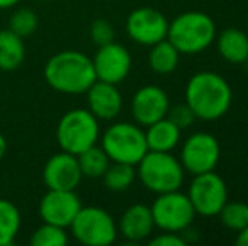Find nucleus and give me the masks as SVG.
I'll list each match as a JSON object with an SVG mask.
<instances>
[{
    "instance_id": "1",
    "label": "nucleus",
    "mask_w": 248,
    "mask_h": 246,
    "mask_svg": "<svg viewBox=\"0 0 248 246\" xmlns=\"http://www.w3.org/2000/svg\"><path fill=\"white\" fill-rule=\"evenodd\" d=\"M184 96L194 116L206 122L225 116L233 101V91L228 81L211 71H199L191 76Z\"/></svg>"
},
{
    "instance_id": "2",
    "label": "nucleus",
    "mask_w": 248,
    "mask_h": 246,
    "mask_svg": "<svg viewBox=\"0 0 248 246\" xmlns=\"http://www.w3.org/2000/svg\"><path fill=\"white\" fill-rule=\"evenodd\" d=\"M47 85L66 95H81L96 81L92 58L78 51H62L47 61L44 69Z\"/></svg>"
},
{
    "instance_id": "3",
    "label": "nucleus",
    "mask_w": 248,
    "mask_h": 246,
    "mask_svg": "<svg viewBox=\"0 0 248 246\" xmlns=\"http://www.w3.org/2000/svg\"><path fill=\"white\" fill-rule=\"evenodd\" d=\"M167 39L181 54H198L208 49L216 39L215 20L204 12L189 10L179 14L167 29Z\"/></svg>"
},
{
    "instance_id": "4",
    "label": "nucleus",
    "mask_w": 248,
    "mask_h": 246,
    "mask_svg": "<svg viewBox=\"0 0 248 246\" xmlns=\"http://www.w3.org/2000/svg\"><path fill=\"white\" fill-rule=\"evenodd\" d=\"M142 184L155 194L179 190L184 182V167L170 152L149 150L137 164Z\"/></svg>"
},
{
    "instance_id": "5",
    "label": "nucleus",
    "mask_w": 248,
    "mask_h": 246,
    "mask_svg": "<svg viewBox=\"0 0 248 246\" xmlns=\"http://www.w3.org/2000/svg\"><path fill=\"white\" fill-rule=\"evenodd\" d=\"M100 135L98 118L90 110L76 108L68 112L56 128V138L59 147L73 155L96 145Z\"/></svg>"
},
{
    "instance_id": "6",
    "label": "nucleus",
    "mask_w": 248,
    "mask_h": 246,
    "mask_svg": "<svg viewBox=\"0 0 248 246\" xmlns=\"http://www.w3.org/2000/svg\"><path fill=\"white\" fill-rule=\"evenodd\" d=\"M101 148L107 152L111 162L137 165L149 152L145 142V131L139 125L115 123L105 131Z\"/></svg>"
},
{
    "instance_id": "7",
    "label": "nucleus",
    "mask_w": 248,
    "mask_h": 246,
    "mask_svg": "<svg viewBox=\"0 0 248 246\" xmlns=\"http://www.w3.org/2000/svg\"><path fill=\"white\" fill-rule=\"evenodd\" d=\"M154 224L162 231L179 233L186 231L193 224L196 211L191 204L187 194L179 190L157 194V199L150 206Z\"/></svg>"
},
{
    "instance_id": "8",
    "label": "nucleus",
    "mask_w": 248,
    "mask_h": 246,
    "mask_svg": "<svg viewBox=\"0 0 248 246\" xmlns=\"http://www.w3.org/2000/svg\"><path fill=\"white\" fill-rule=\"evenodd\" d=\"M69 228L73 236L86 246H108L117 238V224L113 217L105 209L95 206H81Z\"/></svg>"
},
{
    "instance_id": "9",
    "label": "nucleus",
    "mask_w": 248,
    "mask_h": 246,
    "mask_svg": "<svg viewBox=\"0 0 248 246\" xmlns=\"http://www.w3.org/2000/svg\"><path fill=\"white\" fill-rule=\"evenodd\" d=\"M191 204L196 214L201 216H218L221 207L228 201V189L226 184L215 171L194 175L193 182L187 190Z\"/></svg>"
},
{
    "instance_id": "10",
    "label": "nucleus",
    "mask_w": 248,
    "mask_h": 246,
    "mask_svg": "<svg viewBox=\"0 0 248 246\" xmlns=\"http://www.w3.org/2000/svg\"><path fill=\"white\" fill-rule=\"evenodd\" d=\"M219 155H221V148L215 135L198 131L184 142L181 150V164L184 171L191 174H204V172L215 171L219 162Z\"/></svg>"
},
{
    "instance_id": "11",
    "label": "nucleus",
    "mask_w": 248,
    "mask_h": 246,
    "mask_svg": "<svg viewBox=\"0 0 248 246\" xmlns=\"http://www.w3.org/2000/svg\"><path fill=\"white\" fill-rule=\"evenodd\" d=\"M169 20L162 12L150 7L135 9L127 19V32L132 41L142 46H154L167 37Z\"/></svg>"
},
{
    "instance_id": "12",
    "label": "nucleus",
    "mask_w": 248,
    "mask_h": 246,
    "mask_svg": "<svg viewBox=\"0 0 248 246\" xmlns=\"http://www.w3.org/2000/svg\"><path fill=\"white\" fill-rule=\"evenodd\" d=\"M92 61L96 79L111 83V85H118V83L124 81L132 68L130 53L115 41L105 44V46H100L96 54L92 58Z\"/></svg>"
},
{
    "instance_id": "13",
    "label": "nucleus",
    "mask_w": 248,
    "mask_h": 246,
    "mask_svg": "<svg viewBox=\"0 0 248 246\" xmlns=\"http://www.w3.org/2000/svg\"><path fill=\"white\" fill-rule=\"evenodd\" d=\"M79 209H81V203L73 190L49 189V192L41 199L39 204V214L44 223H51L61 228H68Z\"/></svg>"
},
{
    "instance_id": "14",
    "label": "nucleus",
    "mask_w": 248,
    "mask_h": 246,
    "mask_svg": "<svg viewBox=\"0 0 248 246\" xmlns=\"http://www.w3.org/2000/svg\"><path fill=\"white\" fill-rule=\"evenodd\" d=\"M169 108V96L159 86H144L132 98V115L142 127H149L157 120L167 116Z\"/></svg>"
},
{
    "instance_id": "15",
    "label": "nucleus",
    "mask_w": 248,
    "mask_h": 246,
    "mask_svg": "<svg viewBox=\"0 0 248 246\" xmlns=\"http://www.w3.org/2000/svg\"><path fill=\"white\" fill-rule=\"evenodd\" d=\"M81 177L83 174L79 171L76 155L64 150L61 154L52 155L43 171V179L46 186L54 190H75Z\"/></svg>"
},
{
    "instance_id": "16",
    "label": "nucleus",
    "mask_w": 248,
    "mask_h": 246,
    "mask_svg": "<svg viewBox=\"0 0 248 246\" xmlns=\"http://www.w3.org/2000/svg\"><path fill=\"white\" fill-rule=\"evenodd\" d=\"M88 110L100 120H113L122 110V95L117 85L96 79L88 88Z\"/></svg>"
},
{
    "instance_id": "17",
    "label": "nucleus",
    "mask_w": 248,
    "mask_h": 246,
    "mask_svg": "<svg viewBox=\"0 0 248 246\" xmlns=\"http://www.w3.org/2000/svg\"><path fill=\"white\" fill-rule=\"evenodd\" d=\"M154 217L149 206L134 204L120 217L118 230L128 241H142L150 236L154 230Z\"/></svg>"
},
{
    "instance_id": "18",
    "label": "nucleus",
    "mask_w": 248,
    "mask_h": 246,
    "mask_svg": "<svg viewBox=\"0 0 248 246\" xmlns=\"http://www.w3.org/2000/svg\"><path fill=\"white\" fill-rule=\"evenodd\" d=\"M219 56L232 64H243L248 61V36L242 29L228 27L221 30L216 41Z\"/></svg>"
},
{
    "instance_id": "19",
    "label": "nucleus",
    "mask_w": 248,
    "mask_h": 246,
    "mask_svg": "<svg viewBox=\"0 0 248 246\" xmlns=\"http://www.w3.org/2000/svg\"><path fill=\"white\" fill-rule=\"evenodd\" d=\"M181 140V128L167 116L149 125L145 131V142L149 150L155 152H170L177 147Z\"/></svg>"
},
{
    "instance_id": "20",
    "label": "nucleus",
    "mask_w": 248,
    "mask_h": 246,
    "mask_svg": "<svg viewBox=\"0 0 248 246\" xmlns=\"http://www.w3.org/2000/svg\"><path fill=\"white\" fill-rule=\"evenodd\" d=\"M24 56H26V47L22 37L10 29L0 30V69L14 71L22 64Z\"/></svg>"
},
{
    "instance_id": "21",
    "label": "nucleus",
    "mask_w": 248,
    "mask_h": 246,
    "mask_svg": "<svg viewBox=\"0 0 248 246\" xmlns=\"http://www.w3.org/2000/svg\"><path fill=\"white\" fill-rule=\"evenodd\" d=\"M150 47L152 49H150L149 54V66L154 72H157V74H170V72L176 71L177 64H179L181 53L167 37Z\"/></svg>"
},
{
    "instance_id": "22",
    "label": "nucleus",
    "mask_w": 248,
    "mask_h": 246,
    "mask_svg": "<svg viewBox=\"0 0 248 246\" xmlns=\"http://www.w3.org/2000/svg\"><path fill=\"white\" fill-rule=\"evenodd\" d=\"M76 159H78L81 174L90 179L101 177L105 174V171H107V167L110 165V159H108L107 152L101 147H96V145L83 150L81 154L76 155Z\"/></svg>"
},
{
    "instance_id": "23",
    "label": "nucleus",
    "mask_w": 248,
    "mask_h": 246,
    "mask_svg": "<svg viewBox=\"0 0 248 246\" xmlns=\"http://www.w3.org/2000/svg\"><path fill=\"white\" fill-rule=\"evenodd\" d=\"M135 175H137V171H135L134 165L124 164V162H113V164L108 165L101 177H103L105 186L110 190L122 192V190H127L134 184Z\"/></svg>"
},
{
    "instance_id": "24",
    "label": "nucleus",
    "mask_w": 248,
    "mask_h": 246,
    "mask_svg": "<svg viewBox=\"0 0 248 246\" xmlns=\"http://www.w3.org/2000/svg\"><path fill=\"white\" fill-rule=\"evenodd\" d=\"M20 228V213L10 201L0 199V246H9Z\"/></svg>"
},
{
    "instance_id": "25",
    "label": "nucleus",
    "mask_w": 248,
    "mask_h": 246,
    "mask_svg": "<svg viewBox=\"0 0 248 246\" xmlns=\"http://www.w3.org/2000/svg\"><path fill=\"white\" fill-rule=\"evenodd\" d=\"M218 216L221 219L223 226L238 233L245 226H248V204L240 203V201H235V203L226 201V204L221 207Z\"/></svg>"
},
{
    "instance_id": "26",
    "label": "nucleus",
    "mask_w": 248,
    "mask_h": 246,
    "mask_svg": "<svg viewBox=\"0 0 248 246\" xmlns=\"http://www.w3.org/2000/svg\"><path fill=\"white\" fill-rule=\"evenodd\" d=\"M66 241L68 234L64 228L51 223H44L43 226H39L31 238V243L34 246H64Z\"/></svg>"
},
{
    "instance_id": "27",
    "label": "nucleus",
    "mask_w": 248,
    "mask_h": 246,
    "mask_svg": "<svg viewBox=\"0 0 248 246\" xmlns=\"http://www.w3.org/2000/svg\"><path fill=\"white\" fill-rule=\"evenodd\" d=\"M37 26H39V20H37V15L32 12V10L19 9L12 14V17H10L9 29L12 30V32H16L17 36L27 37V36H31V34L36 32Z\"/></svg>"
},
{
    "instance_id": "28",
    "label": "nucleus",
    "mask_w": 248,
    "mask_h": 246,
    "mask_svg": "<svg viewBox=\"0 0 248 246\" xmlns=\"http://www.w3.org/2000/svg\"><path fill=\"white\" fill-rule=\"evenodd\" d=\"M90 36H92V41L96 44V46H105L108 43H113L115 39V30L113 26H111L108 20L105 19H98L92 24V29H90Z\"/></svg>"
},
{
    "instance_id": "29",
    "label": "nucleus",
    "mask_w": 248,
    "mask_h": 246,
    "mask_svg": "<svg viewBox=\"0 0 248 246\" xmlns=\"http://www.w3.org/2000/svg\"><path fill=\"white\" fill-rule=\"evenodd\" d=\"M167 118L170 120V122H174L177 125V127L183 130V128H187L191 123L196 120V116H194L193 110L189 108V106L184 103V105H177V106H172V108H169V112H167Z\"/></svg>"
},
{
    "instance_id": "30",
    "label": "nucleus",
    "mask_w": 248,
    "mask_h": 246,
    "mask_svg": "<svg viewBox=\"0 0 248 246\" xmlns=\"http://www.w3.org/2000/svg\"><path fill=\"white\" fill-rule=\"evenodd\" d=\"M152 246H184L186 240L183 236H179L177 233H170V231H164L162 234L155 236L150 241Z\"/></svg>"
},
{
    "instance_id": "31",
    "label": "nucleus",
    "mask_w": 248,
    "mask_h": 246,
    "mask_svg": "<svg viewBox=\"0 0 248 246\" xmlns=\"http://www.w3.org/2000/svg\"><path fill=\"white\" fill-rule=\"evenodd\" d=\"M236 245H240V246H248V226L243 228L242 231H238V238H236Z\"/></svg>"
},
{
    "instance_id": "32",
    "label": "nucleus",
    "mask_w": 248,
    "mask_h": 246,
    "mask_svg": "<svg viewBox=\"0 0 248 246\" xmlns=\"http://www.w3.org/2000/svg\"><path fill=\"white\" fill-rule=\"evenodd\" d=\"M19 0H0V9H9V7H14Z\"/></svg>"
},
{
    "instance_id": "33",
    "label": "nucleus",
    "mask_w": 248,
    "mask_h": 246,
    "mask_svg": "<svg viewBox=\"0 0 248 246\" xmlns=\"http://www.w3.org/2000/svg\"><path fill=\"white\" fill-rule=\"evenodd\" d=\"M5 152H7V142H5V138L0 135V160H2V157L5 155Z\"/></svg>"
}]
</instances>
